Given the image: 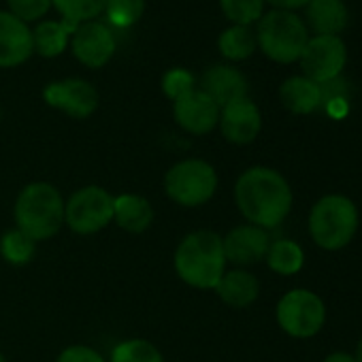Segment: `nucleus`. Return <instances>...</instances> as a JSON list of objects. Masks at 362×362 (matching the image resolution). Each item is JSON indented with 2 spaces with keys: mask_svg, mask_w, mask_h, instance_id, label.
Returning a JSON list of instances; mask_svg holds the SVG:
<instances>
[{
  "mask_svg": "<svg viewBox=\"0 0 362 362\" xmlns=\"http://www.w3.org/2000/svg\"><path fill=\"white\" fill-rule=\"evenodd\" d=\"M235 203L250 224L269 230L288 218L292 209V188L279 170L252 166L237 179Z\"/></svg>",
  "mask_w": 362,
  "mask_h": 362,
  "instance_id": "1",
  "label": "nucleus"
},
{
  "mask_svg": "<svg viewBox=\"0 0 362 362\" xmlns=\"http://www.w3.org/2000/svg\"><path fill=\"white\" fill-rule=\"evenodd\" d=\"M173 264L184 284L199 290H216L226 273L222 237L214 230H197L186 235L175 250Z\"/></svg>",
  "mask_w": 362,
  "mask_h": 362,
  "instance_id": "2",
  "label": "nucleus"
},
{
  "mask_svg": "<svg viewBox=\"0 0 362 362\" xmlns=\"http://www.w3.org/2000/svg\"><path fill=\"white\" fill-rule=\"evenodd\" d=\"M13 218L33 241H47L64 226V199L47 181H33L20 192Z\"/></svg>",
  "mask_w": 362,
  "mask_h": 362,
  "instance_id": "3",
  "label": "nucleus"
},
{
  "mask_svg": "<svg viewBox=\"0 0 362 362\" xmlns=\"http://www.w3.org/2000/svg\"><path fill=\"white\" fill-rule=\"evenodd\" d=\"M358 230V209L351 199L328 194L320 199L309 214V235L326 252L343 250Z\"/></svg>",
  "mask_w": 362,
  "mask_h": 362,
  "instance_id": "4",
  "label": "nucleus"
},
{
  "mask_svg": "<svg viewBox=\"0 0 362 362\" xmlns=\"http://www.w3.org/2000/svg\"><path fill=\"white\" fill-rule=\"evenodd\" d=\"M256 41L262 54L273 62L292 64L300 58L309 41V28L294 11L273 9L260 18Z\"/></svg>",
  "mask_w": 362,
  "mask_h": 362,
  "instance_id": "5",
  "label": "nucleus"
},
{
  "mask_svg": "<svg viewBox=\"0 0 362 362\" xmlns=\"http://www.w3.org/2000/svg\"><path fill=\"white\" fill-rule=\"evenodd\" d=\"M218 190L216 168L201 158H188L173 164L164 177L166 197L181 207H201Z\"/></svg>",
  "mask_w": 362,
  "mask_h": 362,
  "instance_id": "6",
  "label": "nucleus"
},
{
  "mask_svg": "<svg viewBox=\"0 0 362 362\" xmlns=\"http://www.w3.org/2000/svg\"><path fill=\"white\" fill-rule=\"evenodd\" d=\"M115 197L100 186H86L64 201V224L77 235H94L113 222Z\"/></svg>",
  "mask_w": 362,
  "mask_h": 362,
  "instance_id": "7",
  "label": "nucleus"
},
{
  "mask_svg": "<svg viewBox=\"0 0 362 362\" xmlns=\"http://www.w3.org/2000/svg\"><path fill=\"white\" fill-rule=\"evenodd\" d=\"M326 322L324 300L305 288L286 292L277 303V324L294 339H309L322 330Z\"/></svg>",
  "mask_w": 362,
  "mask_h": 362,
  "instance_id": "8",
  "label": "nucleus"
},
{
  "mask_svg": "<svg viewBox=\"0 0 362 362\" xmlns=\"http://www.w3.org/2000/svg\"><path fill=\"white\" fill-rule=\"evenodd\" d=\"M298 60L307 79L326 83L341 77L347 62V49L341 37H311Z\"/></svg>",
  "mask_w": 362,
  "mask_h": 362,
  "instance_id": "9",
  "label": "nucleus"
},
{
  "mask_svg": "<svg viewBox=\"0 0 362 362\" xmlns=\"http://www.w3.org/2000/svg\"><path fill=\"white\" fill-rule=\"evenodd\" d=\"M117 41L109 24L100 22H86L75 28L71 35V49L73 56L88 69L105 66L115 54Z\"/></svg>",
  "mask_w": 362,
  "mask_h": 362,
  "instance_id": "10",
  "label": "nucleus"
},
{
  "mask_svg": "<svg viewBox=\"0 0 362 362\" xmlns=\"http://www.w3.org/2000/svg\"><path fill=\"white\" fill-rule=\"evenodd\" d=\"M43 98L49 107L60 109L75 119H86L98 109V92L83 79H62L49 83L43 90Z\"/></svg>",
  "mask_w": 362,
  "mask_h": 362,
  "instance_id": "11",
  "label": "nucleus"
},
{
  "mask_svg": "<svg viewBox=\"0 0 362 362\" xmlns=\"http://www.w3.org/2000/svg\"><path fill=\"white\" fill-rule=\"evenodd\" d=\"M218 126L228 143L247 145L260 134L262 115H260L258 105L247 96V98H239V100L222 107Z\"/></svg>",
  "mask_w": 362,
  "mask_h": 362,
  "instance_id": "12",
  "label": "nucleus"
},
{
  "mask_svg": "<svg viewBox=\"0 0 362 362\" xmlns=\"http://www.w3.org/2000/svg\"><path fill=\"white\" fill-rule=\"evenodd\" d=\"M173 117L179 128H184L190 134H207L220 122V107L203 90L197 88L173 103Z\"/></svg>",
  "mask_w": 362,
  "mask_h": 362,
  "instance_id": "13",
  "label": "nucleus"
},
{
  "mask_svg": "<svg viewBox=\"0 0 362 362\" xmlns=\"http://www.w3.org/2000/svg\"><path fill=\"white\" fill-rule=\"evenodd\" d=\"M35 54L33 28L9 11H0V69H13Z\"/></svg>",
  "mask_w": 362,
  "mask_h": 362,
  "instance_id": "14",
  "label": "nucleus"
},
{
  "mask_svg": "<svg viewBox=\"0 0 362 362\" xmlns=\"http://www.w3.org/2000/svg\"><path fill=\"white\" fill-rule=\"evenodd\" d=\"M224 256L226 262H233L237 267H247L264 260L271 239L264 228H258L254 224H243L233 228L224 239Z\"/></svg>",
  "mask_w": 362,
  "mask_h": 362,
  "instance_id": "15",
  "label": "nucleus"
},
{
  "mask_svg": "<svg viewBox=\"0 0 362 362\" xmlns=\"http://www.w3.org/2000/svg\"><path fill=\"white\" fill-rule=\"evenodd\" d=\"M199 90H203L222 109L239 98H247L250 83L239 69L228 64H216L203 73Z\"/></svg>",
  "mask_w": 362,
  "mask_h": 362,
  "instance_id": "16",
  "label": "nucleus"
},
{
  "mask_svg": "<svg viewBox=\"0 0 362 362\" xmlns=\"http://www.w3.org/2000/svg\"><path fill=\"white\" fill-rule=\"evenodd\" d=\"M305 18V26H309L315 37H339L349 20L343 0H309Z\"/></svg>",
  "mask_w": 362,
  "mask_h": 362,
  "instance_id": "17",
  "label": "nucleus"
},
{
  "mask_svg": "<svg viewBox=\"0 0 362 362\" xmlns=\"http://www.w3.org/2000/svg\"><path fill=\"white\" fill-rule=\"evenodd\" d=\"M279 98L281 105L294 113V115H309L320 109L322 105V92L320 83L307 79L305 75H294L288 77L281 88H279Z\"/></svg>",
  "mask_w": 362,
  "mask_h": 362,
  "instance_id": "18",
  "label": "nucleus"
},
{
  "mask_svg": "<svg viewBox=\"0 0 362 362\" xmlns=\"http://www.w3.org/2000/svg\"><path fill=\"white\" fill-rule=\"evenodd\" d=\"M216 292H218V296L228 307L245 309V307H250L258 298L260 284H258V279L250 271L233 269V271H226L222 275L220 284L216 286Z\"/></svg>",
  "mask_w": 362,
  "mask_h": 362,
  "instance_id": "19",
  "label": "nucleus"
},
{
  "mask_svg": "<svg viewBox=\"0 0 362 362\" xmlns=\"http://www.w3.org/2000/svg\"><path fill=\"white\" fill-rule=\"evenodd\" d=\"M113 220L126 233L139 235L145 233L153 222V207L145 197L139 194H119L113 201Z\"/></svg>",
  "mask_w": 362,
  "mask_h": 362,
  "instance_id": "20",
  "label": "nucleus"
},
{
  "mask_svg": "<svg viewBox=\"0 0 362 362\" xmlns=\"http://www.w3.org/2000/svg\"><path fill=\"white\" fill-rule=\"evenodd\" d=\"M75 33V28H71L66 22H41L35 30H33V41H35V52L43 58H56L60 56L66 45L71 35Z\"/></svg>",
  "mask_w": 362,
  "mask_h": 362,
  "instance_id": "21",
  "label": "nucleus"
},
{
  "mask_svg": "<svg viewBox=\"0 0 362 362\" xmlns=\"http://www.w3.org/2000/svg\"><path fill=\"white\" fill-rule=\"evenodd\" d=\"M269 269L277 275H296L305 264V252L296 241L279 239L269 245V252L264 256Z\"/></svg>",
  "mask_w": 362,
  "mask_h": 362,
  "instance_id": "22",
  "label": "nucleus"
},
{
  "mask_svg": "<svg viewBox=\"0 0 362 362\" xmlns=\"http://www.w3.org/2000/svg\"><path fill=\"white\" fill-rule=\"evenodd\" d=\"M258 47L256 33L250 26H230L218 39V49L226 60H247Z\"/></svg>",
  "mask_w": 362,
  "mask_h": 362,
  "instance_id": "23",
  "label": "nucleus"
},
{
  "mask_svg": "<svg viewBox=\"0 0 362 362\" xmlns=\"http://www.w3.org/2000/svg\"><path fill=\"white\" fill-rule=\"evenodd\" d=\"M52 5L60 13L62 22L77 28L79 24L94 22L100 13H105L107 0H52Z\"/></svg>",
  "mask_w": 362,
  "mask_h": 362,
  "instance_id": "24",
  "label": "nucleus"
},
{
  "mask_svg": "<svg viewBox=\"0 0 362 362\" xmlns=\"http://www.w3.org/2000/svg\"><path fill=\"white\" fill-rule=\"evenodd\" d=\"M37 252V241H33L26 233L20 228L7 230L0 239V256H3L9 264L24 267L35 258Z\"/></svg>",
  "mask_w": 362,
  "mask_h": 362,
  "instance_id": "25",
  "label": "nucleus"
},
{
  "mask_svg": "<svg viewBox=\"0 0 362 362\" xmlns=\"http://www.w3.org/2000/svg\"><path fill=\"white\" fill-rule=\"evenodd\" d=\"M109 362H164V358L147 339H126L113 347Z\"/></svg>",
  "mask_w": 362,
  "mask_h": 362,
  "instance_id": "26",
  "label": "nucleus"
},
{
  "mask_svg": "<svg viewBox=\"0 0 362 362\" xmlns=\"http://www.w3.org/2000/svg\"><path fill=\"white\" fill-rule=\"evenodd\" d=\"M220 9L233 26H252L264 16V0H220Z\"/></svg>",
  "mask_w": 362,
  "mask_h": 362,
  "instance_id": "27",
  "label": "nucleus"
},
{
  "mask_svg": "<svg viewBox=\"0 0 362 362\" xmlns=\"http://www.w3.org/2000/svg\"><path fill=\"white\" fill-rule=\"evenodd\" d=\"M145 11V0H107L105 16L109 26L130 28L134 26Z\"/></svg>",
  "mask_w": 362,
  "mask_h": 362,
  "instance_id": "28",
  "label": "nucleus"
},
{
  "mask_svg": "<svg viewBox=\"0 0 362 362\" xmlns=\"http://www.w3.org/2000/svg\"><path fill=\"white\" fill-rule=\"evenodd\" d=\"M197 90V79L190 71L186 69H170L162 77V92L168 100H179L186 94Z\"/></svg>",
  "mask_w": 362,
  "mask_h": 362,
  "instance_id": "29",
  "label": "nucleus"
},
{
  "mask_svg": "<svg viewBox=\"0 0 362 362\" xmlns=\"http://www.w3.org/2000/svg\"><path fill=\"white\" fill-rule=\"evenodd\" d=\"M7 5L9 13L28 24L41 20L52 9V0H7Z\"/></svg>",
  "mask_w": 362,
  "mask_h": 362,
  "instance_id": "30",
  "label": "nucleus"
},
{
  "mask_svg": "<svg viewBox=\"0 0 362 362\" xmlns=\"http://www.w3.org/2000/svg\"><path fill=\"white\" fill-rule=\"evenodd\" d=\"M56 362H107L100 351L90 345H71L62 349Z\"/></svg>",
  "mask_w": 362,
  "mask_h": 362,
  "instance_id": "31",
  "label": "nucleus"
},
{
  "mask_svg": "<svg viewBox=\"0 0 362 362\" xmlns=\"http://www.w3.org/2000/svg\"><path fill=\"white\" fill-rule=\"evenodd\" d=\"M264 3H269V5H273L275 9H281V11H294V9L307 7L309 0H264Z\"/></svg>",
  "mask_w": 362,
  "mask_h": 362,
  "instance_id": "32",
  "label": "nucleus"
},
{
  "mask_svg": "<svg viewBox=\"0 0 362 362\" xmlns=\"http://www.w3.org/2000/svg\"><path fill=\"white\" fill-rule=\"evenodd\" d=\"M324 362H356V358L347 351H332L324 358Z\"/></svg>",
  "mask_w": 362,
  "mask_h": 362,
  "instance_id": "33",
  "label": "nucleus"
},
{
  "mask_svg": "<svg viewBox=\"0 0 362 362\" xmlns=\"http://www.w3.org/2000/svg\"><path fill=\"white\" fill-rule=\"evenodd\" d=\"M356 362H362V339L358 341V347H356V354H354Z\"/></svg>",
  "mask_w": 362,
  "mask_h": 362,
  "instance_id": "34",
  "label": "nucleus"
},
{
  "mask_svg": "<svg viewBox=\"0 0 362 362\" xmlns=\"http://www.w3.org/2000/svg\"><path fill=\"white\" fill-rule=\"evenodd\" d=\"M0 362H7V358L3 356V351H0Z\"/></svg>",
  "mask_w": 362,
  "mask_h": 362,
  "instance_id": "35",
  "label": "nucleus"
},
{
  "mask_svg": "<svg viewBox=\"0 0 362 362\" xmlns=\"http://www.w3.org/2000/svg\"><path fill=\"white\" fill-rule=\"evenodd\" d=\"M0 119H3V111H0Z\"/></svg>",
  "mask_w": 362,
  "mask_h": 362,
  "instance_id": "36",
  "label": "nucleus"
}]
</instances>
